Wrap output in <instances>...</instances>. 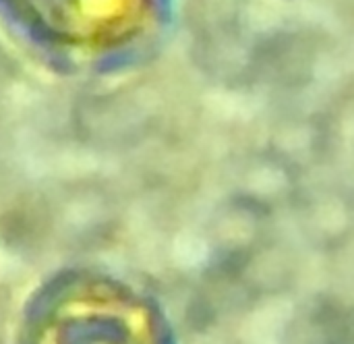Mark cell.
Here are the masks:
<instances>
[{"instance_id": "1", "label": "cell", "mask_w": 354, "mask_h": 344, "mask_svg": "<svg viewBox=\"0 0 354 344\" xmlns=\"http://www.w3.org/2000/svg\"><path fill=\"white\" fill-rule=\"evenodd\" d=\"M172 0H0V23L66 75L114 73L160 39Z\"/></svg>"}, {"instance_id": "2", "label": "cell", "mask_w": 354, "mask_h": 344, "mask_svg": "<svg viewBox=\"0 0 354 344\" xmlns=\"http://www.w3.org/2000/svg\"><path fill=\"white\" fill-rule=\"evenodd\" d=\"M23 344H162L149 307L131 289L97 276L52 284L25 320Z\"/></svg>"}]
</instances>
